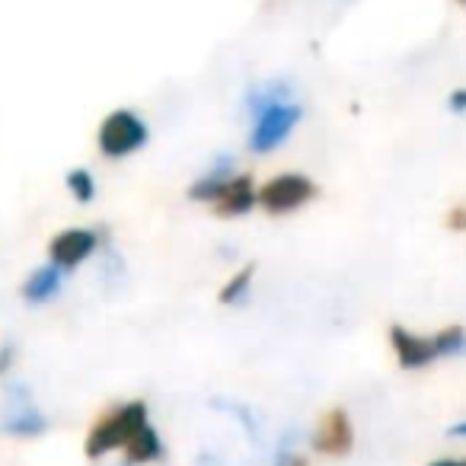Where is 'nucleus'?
Wrapping results in <instances>:
<instances>
[{
    "label": "nucleus",
    "instance_id": "nucleus-14",
    "mask_svg": "<svg viewBox=\"0 0 466 466\" xmlns=\"http://www.w3.org/2000/svg\"><path fill=\"white\" fill-rule=\"evenodd\" d=\"M431 339H434V349H438V358L466 355V329L463 326H444V329H438Z\"/></svg>",
    "mask_w": 466,
    "mask_h": 466
},
{
    "label": "nucleus",
    "instance_id": "nucleus-13",
    "mask_svg": "<svg viewBox=\"0 0 466 466\" xmlns=\"http://www.w3.org/2000/svg\"><path fill=\"white\" fill-rule=\"evenodd\" d=\"M285 99H294L291 84H285V80H272V84L253 86V90L247 93V112H249V118H256L262 109H268V106L285 103Z\"/></svg>",
    "mask_w": 466,
    "mask_h": 466
},
{
    "label": "nucleus",
    "instance_id": "nucleus-9",
    "mask_svg": "<svg viewBox=\"0 0 466 466\" xmlns=\"http://www.w3.org/2000/svg\"><path fill=\"white\" fill-rule=\"evenodd\" d=\"M237 176V167H233V157L230 154H218L208 167V173H201L198 179L188 186V198L192 201H218V195L227 188V182Z\"/></svg>",
    "mask_w": 466,
    "mask_h": 466
},
{
    "label": "nucleus",
    "instance_id": "nucleus-12",
    "mask_svg": "<svg viewBox=\"0 0 466 466\" xmlns=\"http://www.w3.org/2000/svg\"><path fill=\"white\" fill-rule=\"evenodd\" d=\"M125 460H128V463H135V466L163 460V438H160V431L150 425V421L128 441V444H125Z\"/></svg>",
    "mask_w": 466,
    "mask_h": 466
},
{
    "label": "nucleus",
    "instance_id": "nucleus-21",
    "mask_svg": "<svg viewBox=\"0 0 466 466\" xmlns=\"http://www.w3.org/2000/svg\"><path fill=\"white\" fill-rule=\"evenodd\" d=\"M428 466H466V457H441V460H431Z\"/></svg>",
    "mask_w": 466,
    "mask_h": 466
},
{
    "label": "nucleus",
    "instance_id": "nucleus-4",
    "mask_svg": "<svg viewBox=\"0 0 466 466\" xmlns=\"http://www.w3.org/2000/svg\"><path fill=\"white\" fill-rule=\"evenodd\" d=\"M317 198V182L304 173H281L272 176L259 188V208L268 214H294L307 201Z\"/></svg>",
    "mask_w": 466,
    "mask_h": 466
},
{
    "label": "nucleus",
    "instance_id": "nucleus-24",
    "mask_svg": "<svg viewBox=\"0 0 466 466\" xmlns=\"http://www.w3.org/2000/svg\"><path fill=\"white\" fill-rule=\"evenodd\" d=\"M118 466H135V463H128V460H125V463H118Z\"/></svg>",
    "mask_w": 466,
    "mask_h": 466
},
{
    "label": "nucleus",
    "instance_id": "nucleus-19",
    "mask_svg": "<svg viewBox=\"0 0 466 466\" xmlns=\"http://www.w3.org/2000/svg\"><path fill=\"white\" fill-rule=\"evenodd\" d=\"M275 466H310L298 451H279L275 453Z\"/></svg>",
    "mask_w": 466,
    "mask_h": 466
},
{
    "label": "nucleus",
    "instance_id": "nucleus-3",
    "mask_svg": "<svg viewBox=\"0 0 466 466\" xmlns=\"http://www.w3.org/2000/svg\"><path fill=\"white\" fill-rule=\"evenodd\" d=\"M147 125H144L141 116H135L131 109H116L103 118L96 131V144L103 150V157L109 160H122V157L135 154L147 144Z\"/></svg>",
    "mask_w": 466,
    "mask_h": 466
},
{
    "label": "nucleus",
    "instance_id": "nucleus-11",
    "mask_svg": "<svg viewBox=\"0 0 466 466\" xmlns=\"http://www.w3.org/2000/svg\"><path fill=\"white\" fill-rule=\"evenodd\" d=\"M48 428V419L33 406H20V409H7L4 419H0V431L10 434V438H39Z\"/></svg>",
    "mask_w": 466,
    "mask_h": 466
},
{
    "label": "nucleus",
    "instance_id": "nucleus-8",
    "mask_svg": "<svg viewBox=\"0 0 466 466\" xmlns=\"http://www.w3.org/2000/svg\"><path fill=\"white\" fill-rule=\"evenodd\" d=\"M256 205H259V192H256V186H253V176L237 173L227 182L224 192L218 195V201H214V214H218V218H243V214H249Z\"/></svg>",
    "mask_w": 466,
    "mask_h": 466
},
{
    "label": "nucleus",
    "instance_id": "nucleus-10",
    "mask_svg": "<svg viewBox=\"0 0 466 466\" xmlns=\"http://www.w3.org/2000/svg\"><path fill=\"white\" fill-rule=\"evenodd\" d=\"M65 288V268H58L55 262H46L39 266L26 281H23V300L29 304H48L55 300Z\"/></svg>",
    "mask_w": 466,
    "mask_h": 466
},
{
    "label": "nucleus",
    "instance_id": "nucleus-5",
    "mask_svg": "<svg viewBox=\"0 0 466 466\" xmlns=\"http://www.w3.org/2000/svg\"><path fill=\"white\" fill-rule=\"evenodd\" d=\"M99 247V233L90 230V227H67L48 243V259L55 262L65 272H74L80 268Z\"/></svg>",
    "mask_w": 466,
    "mask_h": 466
},
{
    "label": "nucleus",
    "instance_id": "nucleus-15",
    "mask_svg": "<svg viewBox=\"0 0 466 466\" xmlns=\"http://www.w3.org/2000/svg\"><path fill=\"white\" fill-rule=\"evenodd\" d=\"M253 275H256V268L253 266H247V268H240V272L233 275L230 281H227L224 288H220V294H218V300L220 304H240L243 298L249 294V285H253Z\"/></svg>",
    "mask_w": 466,
    "mask_h": 466
},
{
    "label": "nucleus",
    "instance_id": "nucleus-1",
    "mask_svg": "<svg viewBox=\"0 0 466 466\" xmlns=\"http://www.w3.org/2000/svg\"><path fill=\"white\" fill-rule=\"evenodd\" d=\"M144 425H147V402L131 400V402H122V406L109 409V412L90 428V434H86V444H84L86 460H103V457H109L112 451H125V444H128Z\"/></svg>",
    "mask_w": 466,
    "mask_h": 466
},
{
    "label": "nucleus",
    "instance_id": "nucleus-17",
    "mask_svg": "<svg viewBox=\"0 0 466 466\" xmlns=\"http://www.w3.org/2000/svg\"><path fill=\"white\" fill-rule=\"evenodd\" d=\"M4 402H7V409L33 406V393H29L26 383H7L4 387Z\"/></svg>",
    "mask_w": 466,
    "mask_h": 466
},
{
    "label": "nucleus",
    "instance_id": "nucleus-18",
    "mask_svg": "<svg viewBox=\"0 0 466 466\" xmlns=\"http://www.w3.org/2000/svg\"><path fill=\"white\" fill-rule=\"evenodd\" d=\"M14 364H16V342H4L0 345V377L7 374Z\"/></svg>",
    "mask_w": 466,
    "mask_h": 466
},
{
    "label": "nucleus",
    "instance_id": "nucleus-7",
    "mask_svg": "<svg viewBox=\"0 0 466 466\" xmlns=\"http://www.w3.org/2000/svg\"><path fill=\"white\" fill-rule=\"evenodd\" d=\"M390 345H393V355L402 370H421L428 364L441 361L434 339L419 336V332L406 329V326H390Z\"/></svg>",
    "mask_w": 466,
    "mask_h": 466
},
{
    "label": "nucleus",
    "instance_id": "nucleus-6",
    "mask_svg": "<svg viewBox=\"0 0 466 466\" xmlns=\"http://www.w3.org/2000/svg\"><path fill=\"white\" fill-rule=\"evenodd\" d=\"M355 447V428L345 409H329L313 431V451L323 457H345Z\"/></svg>",
    "mask_w": 466,
    "mask_h": 466
},
{
    "label": "nucleus",
    "instance_id": "nucleus-2",
    "mask_svg": "<svg viewBox=\"0 0 466 466\" xmlns=\"http://www.w3.org/2000/svg\"><path fill=\"white\" fill-rule=\"evenodd\" d=\"M300 118H304V106L298 99H285V103H275L268 109H262L253 118L249 150L253 154H272V150H279L291 137V131L298 128Z\"/></svg>",
    "mask_w": 466,
    "mask_h": 466
},
{
    "label": "nucleus",
    "instance_id": "nucleus-25",
    "mask_svg": "<svg viewBox=\"0 0 466 466\" xmlns=\"http://www.w3.org/2000/svg\"><path fill=\"white\" fill-rule=\"evenodd\" d=\"M460 4H466V0H460Z\"/></svg>",
    "mask_w": 466,
    "mask_h": 466
},
{
    "label": "nucleus",
    "instance_id": "nucleus-22",
    "mask_svg": "<svg viewBox=\"0 0 466 466\" xmlns=\"http://www.w3.org/2000/svg\"><path fill=\"white\" fill-rule=\"evenodd\" d=\"M447 434H451V438H463L466 441V421H457V425H451V428H447Z\"/></svg>",
    "mask_w": 466,
    "mask_h": 466
},
{
    "label": "nucleus",
    "instance_id": "nucleus-23",
    "mask_svg": "<svg viewBox=\"0 0 466 466\" xmlns=\"http://www.w3.org/2000/svg\"><path fill=\"white\" fill-rule=\"evenodd\" d=\"M198 466H218V457H214V453H201Z\"/></svg>",
    "mask_w": 466,
    "mask_h": 466
},
{
    "label": "nucleus",
    "instance_id": "nucleus-20",
    "mask_svg": "<svg viewBox=\"0 0 466 466\" xmlns=\"http://www.w3.org/2000/svg\"><path fill=\"white\" fill-rule=\"evenodd\" d=\"M447 109L457 112V116H463L466 112V86H457V90L447 96Z\"/></svg>",
    "mask_w": 466,
    "mask_h": 466
},
{
    "label": "nucleus",
    "instance_id": "nucleus-16",
    "mask_svg": "<svg viewBox=\"0 0 466 466\" xmlns=\"http://www.w3.org/2000/svg\"><path fill=\"white\" fill-rule=\"evenodd\" d=\"M67 192L74 195V201H80V205H90L93 198H96V182H93V173L90 169H71L67 173Z\"/></svg>",
    "mask_w": 466,
    "mask_h": 466
}]
</instances>
